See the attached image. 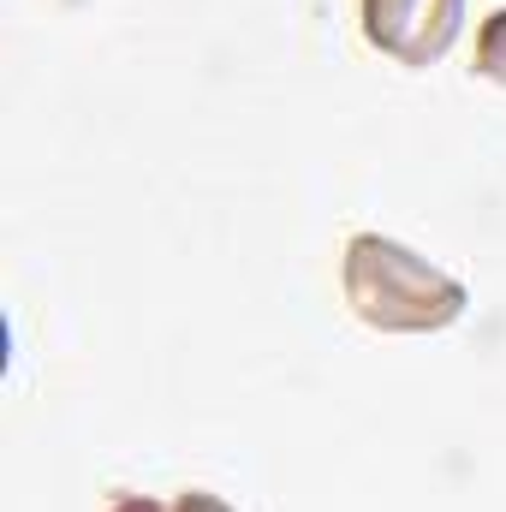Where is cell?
<instances>
[{
  "label": "cell",
  "mask_w": 506,
  "mask_h": 512,
  "mask_svg": "<svg viewBox=\"0 0 506 512\" xmlns=\"http://www.w3.org/2000/svg\"><path fill=\"white\" fill-rule=\"evenodd\" d=\"M364 30H370L376 48L423 66L453 42L459 0H364Z\"/></svg>",
  "instance_id": "7a4b0ae2"
},
{
  "label": "cell",
  "mask_w": 506,
  "mask_h": 512,
  "mask_svg": "<svg viewBox=\"0 0 506 512\" xmlns=\"http://www.w3.org/2000/svg\"><path fill=\"white\" fill-rule=\"evenodd\" d=\"M483 66H489L495 78H506V12L489 24V36H483Z\"/></svg>",
  "instance_id": "3957f363"
},
{
  "label": "cell",
  "mask_w": 506,
  "mask_h": 512,
  "mask_svg": "<svg viewBox=\"0 0 506 512\" xmlns=\"http://www.w3.org/2000/svg\"><path fill=\"white\" fill-rule=\"evenodd\" d=\"M179 512H227V507H221V501H209V495H191Z\"/></svg>",
  "instance_id": "277c9868"
},
{
  "label": "cell",
  "mask_w": 506,
  "mask_h": 512,
  "mask_svg": "<svg viewBox=\"0 0 506 512\" xmlns=\"http://www.w3.org/2000/svg\"><path fill=\"white\" fill-rule=\"evenodd\" d=\"M346 292L358 304L364 322L376 328H441L459 316L465 304V286L435 274L423 256H411L393 239H352V256H346Z\"/></svg>",
  "instance_id": "6da1fadb"
}]
</instances>
